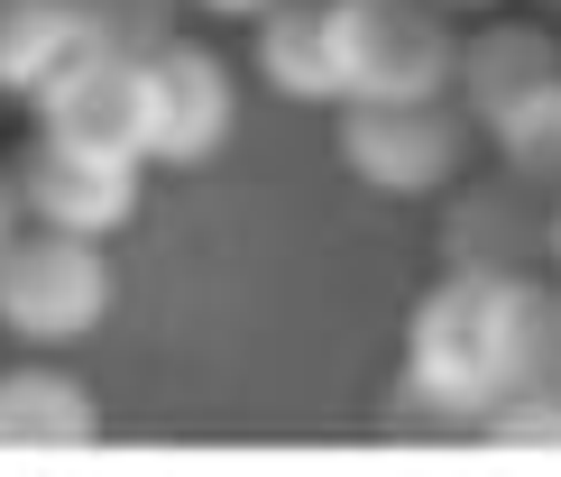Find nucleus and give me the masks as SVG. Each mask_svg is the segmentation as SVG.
I'll return each mask as SVG.
<instances>
[{
  "label": "nucleus",
  "mask_w": 561,
  "mask_h": 477,
  "mask_svg": "<svg viewBox=\"0 0 561 477\" xmlns=\"http://www.w3.org/2000/svg\"><path fill=\"white\" fill-rule=\"evenodd\" d=\"M506 322H516V276H442L405 313V376L387 386V432H488V414L506 404Z\"/></svg>",
  "instance_id": "1"
},
{
  "label": "nucleus",
  "mask_w": 561,
  "mask_h": 477,
  "mask_svg": "<svg viewBox=\"0 0 561 477\" xmlns=\"http://www.w3.org/2000/svg\"><path fill=\"white\" fill-rule=\"evenodd\" d=\"M341 102H433L460 83V19L442 0H332Z\"/></svg>",
  "instance_id": "2"
},
{
  "label": "nucleus",
  "mask_w": 561,
  "mask_h": 477,
  "mask_svg": "<svg viewBox=\"0 0 561 477\" xmlns=\"http://www.w3.org/2000/svg\"><path fill=\"white\" fill-rule=\"evenodd\" d=\"M470 138L479 119L451 92H433V102H341V165L387 202L451 194L460 165H470Z\"/></svg>",
  "instance_id": "3"
},
{
  "label": "nucleus",
  "mask_w": 561,
  "mask_h": 477,
  "mask_svg": "<svg viewBox=\"0 0 561 477\" xmlns=\"http://www.w3.org/2000/svg\"><path fill=\"white\" fill-rule=\"evenodd\" d=\"M111 313V257L102 238L75 230H28L0 248V330L28 349H75L92 322Z\"/></svg>",
  "instance_id": "4"
},
{
  "label": "nucleus",
  "mask_w": 561,
  "mask_h": 477,
  "mask_svg": "<svg viewBox=\"0 0 561 477\" xmlns=\"http://www.w3.org/2000/svg\"><path fill=\"white\" fill-rule=\"evenodd\" d=\"M37 138H65V148H102V156H148V83H138V56H111V46H65L56 74L28 92Z\"/></svg>",
  "instance_id": "5"
},
{
  "label": "nucleus",
  "mask_w": 561,
  "mask_h": 477,
  "mask_svg": "<svg viewBox=\"0 0 561 477\" xmlns=\"http://www.w3.org/2000/svg\"><path fill=\"white\" fill-rule=\"evenodd\" d=\"M552 202L534 175H488V184H451L442 202V257L451 267H479V276H534L552 267Z\"/></svg>",
  "instance_id": "6"
},
{
  "label": "nucleus",
  "mask_w": 561,
  "mask_h": 477,
  "mask_svg": "<svg viewBox=\"0 0 561 477\" xmlns=\"http://www.w3.org/2000/svg\"><path fill=\"white\" fill-rule=\"evenodd\" d=\"M138 83H148V165H203L230 148L240 92H230V65L213 46L194 37L157 46V56H138Z\"/></svg>",
  "instance_id": "7"
},
{
  "label": "nucleus",
  "mask_w": 561,
  "mask_h": 477,
  "mask_svg": "<svg viewBox=\"0 0 561 477\" xmlns=\"http://www.w3.org/2000/svg\"><path fill=\"white\" fill-rule=\"evenodd\" d=\"M451 92L488 138H506L543 92H561V37L543 19H479V28H460V83Z\"/></svg>",
  "instance_id": "8"
},
{
  "label": "nucleus",
  "mask_w": 561,
  "mask_h": 477,
  "mask_svg": "<svg viewBox=\"0 0 561 477\" xmlns=\"http://www.w3.org/2000/svg\"><path fill=\"white\" fill-rule=\"evenodd\" d=\"M138 165L148 156H102V148H65V138H37L19 156V202L46 230H75V238H111L138 211Z\"/></svg>",
  "instance_id": "9"
},
{
  "label": "nucleus",
  "mask_w": 561,
  "mask_h": 477,
  "mask_svg": "<svg viewBox=\"0 0 561 477\" xmlns=\"http://www.w3.org/2000/svg\"><path fill=\"white\" fill-rule=\"evenodd\" d=\"M102 404L65 368H10L0 376V459H56V450H92Z\"/></svg>",
  "instance_id": "10"
},
{
  "label": "nucleus",
  "mask_w": 561,
  "mask_h": 477,
  "mask_svg": "<svg viewBox=\"0 0 561 477\" xmlns=\"http://www.w3.org/2000/svg\"><path fill=\"white\" fill-rule=\"evenodd\" d=\"M259 28V74L286 102H341V37H332V0H276Z\"/></svg>",
  "instance_id": "11"
},
{
  "label": "nucleus",
  "mask_w": 561,
  "mask_h": 477,
  "mask_svg": "<svg viewBox=\"0 0 561 477\" xmlns=\"http://www.w3.org/2000/svg\"><path fill=\"white\" fill-rule=\"evenodd\" d=\"M561 395V276H516V322H506V404Z\"/></svg>",
  "instance_id": "12"
},
{
  "label": "nucleus",
  "mask_w": 561,
  "mask_h": 477,
  "mask_svg": "<svg viewBox=\"0 0 561 477\" xmlns=\"http://www.w3.org/2000/svg\"><path fill=\"white\" fill-rule=\"evenodd\" d=\"M65 46H83L65 0H0V92H37Z\"/></svg>",
  "instance_id": "13"
},
{
  "label": "nucleus",
  "mask_w": 561,
  "mask_h": 477,
  "mask_svg": "<svg viewBox=\"0 0 561 477\" xmlns=\"http://www.w3.org/2000/svg\"><path fill=\"white\" fill-rule=\"evenodd\" d=\"M65 10H75V28L92 46H111V56H157V46H175L194 0H65Z\"/></svg>",
  "instance_id": "14"
},
{
  "label": "nucleus",
  "mask_w": 561,
  "mask_h": 477,
  "mask_svg": "<svg viewBox=\"0 0 561 477\" xmlns=\"http://www.w3.org/2000/svg\"><path fill=\"white\" fill-rule=\"evenodd\" d=\"M497 156L516 165V175H534L543 194H561V92H543V102H534L516 129L497 138Z\"/></svg>",
  "instance_id": "15"
},
{
  "label": "nucleus",
  "mask_w": 561,
  "mask_h": 477,
  "mask_svg": "<svg viewBox=\"0 0 561 477\" xmlns=\"http://www.w3.org/2000/svg\"><path fill=\"white\" fill-rule=\"evenodd\" d=\"M194 10H203V19H267L276 0H194Z\"/></svg>",
  "instance_id": "16"
},
{
  "label": "nucleus",
  "mask_w": 561,
  "mask_h": 477,
  "mask_svg": "<svg viewBox=\"0 0 561 477\" xmlns=\"http://www.w3.org/2000/svg\"><path fill=\"white\" fill-rule=\"evenodd\" d=\"M19 211H28V202H19V175H0V248L19 238Z\"/></svg>",
  "instance_id": "17"
},
{
  "label": "nucleus",
  "mask_w": 561,
  "mask_h": 477,
  "mask_svg": "<svg viewBox=\"0 0 561 477\" xmlns=\"http://www.w3.org/2000/svg\"><path fill=\"white\" fill-rule=\"evenodd\" d=\"M442 10H451V19H470V10H497V0H442Z\"/></svg>",
  "instance_id": "18"
},
{
  "label": "nucleus",
  "mask_w": 561,
  "mask_h": 477,
  "mask_svg": "<svg viewBox=\"0 0 561 477\" xmlns=\"http://www.w3.org/2000/svg\"><path fill=\"white\" fill-rule=\"evenodd\" d=\"M552 276H561V202H552Z\"/></svg>",
  "instance_id": "19"
},
{
  "label": "nucleus",
  "mask_w": 561,
  "mask_h": 477,
  "mask_svg": "<svg viewBox=\"0 0 561 477\" xmlns=\"http://www.w3.org/2000/svg\"><path fill=\"white\" fill-rule=\"evenodd\" d=\"M543 10H561V0H543Z\"/></svg>",
  "instance_id": "20"
}]
</instances>
